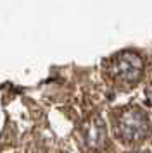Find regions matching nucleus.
I'll use <instances>...</instances> for the list:
<instances>
[{
  "label": "nucleus",
  "instance_id": "obj_1",
  "mask_svg": "<svg viewBox=\"0 0 152 153\" xmlns=\"http://www.w3.org/2000/svg\"><path fill=\"white\" fill-rule=\"evenodd\" d=\"M114 132L116 138L124 145L142 143L150 132V122L147 114L140 107H128L121 110L114 120Z\"/></svg>",
  "mask_w": 152,
  "mask_h": 153
},
{
  "label": "nucleus",
  "instance_id": "obj_2",
  "mask_svg": "<svg viewBox=\"0 0 152 153\" xmlns=\"http://www.w3.org/2000/svg\"><path fill=\"white\" fill-rule=\"evenodd\" d=\"M107 74L121 84H133L144 74V60L135 52H121L107 62Z\"/></svg>",
  "mask_w": 152,
  "mask_h": 153
},
{
  "label": "nucleus",
  "instance_id": "obj_3",
  "mask_svg": "<svg viewBox=\"0 0 152 153\" xmlns=\"http://www.w3.org/2000/svg\"><path fill=\"white\" fill-rule=\"evenodd\" d=\"M81 141L85 148L99 152L107 146V127L99 115L90 117L81 127Z\"/></svg>",
  "mask_w": 152,
  "mask_h": 153
},
{
  "label": "nucleus",
  "instance_id": "obj_4",
  "mask_svg": "<svg viewBox=\"0 0 152 153\" xmlns=\"http://www.w3.org/2000/svg\"><path fill=\"white\" fill-rule=\"evenodd\" d=\"M138 153H149V152H138Z\"/></svg>",
  "mask_w": 152,
  "mask_h": 153
}]
</instances>
